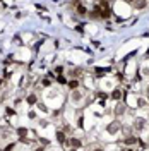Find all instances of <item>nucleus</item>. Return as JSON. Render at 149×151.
<instances>
[{
    "label": "nucleus",
    "instance_id": "nucleus-7",
    "mask_svg": "<svg viewBox=\"0 0 149 151\" xmlns=\"http://www.w3.org/2000/svg\"><path fill=\"white\" fill-rule=\"evenodd\" d=\"M77 12H79L81 16H86V7H84L82 4H77Z\"/></svg>",
    "mask_w": 149,
    "mask_h": 151
},
{
    "label": "nucleus",
    "instance_id": "nucleus-4",
    "mask_svg": "<svg viewBox=\"0 0 149 151\" xmlns=\"http://www.w3.org/2000/svg\"><path fill=\"white\" fill-rule=\"evenodd\" d=\"M122 96H123V89H122V88H115L113 93H112V98L113 100H117V101H120Z\"/></svg>",
    "mask_w": 149,
    "mask_h": 151
},
{
    "label": "nucleus",
    "instance_id": "nucleus-9",
    "mask_svg": "<svg viewBox=\"0 0 149 151\" xmlns=\"http://www.w3.org/2000/svg\"><path fill=\"white\" fill-rule=\"evenodd\" d=\"M146 94H148V96H149V84L146 86Z\"/></svg>",
    "mask_w": 149,
    "mask_h": 151
},
{
    "label": "nucleus",
    "instance_id": "nucleus-6",
    "mask_svg": "<svg viewBox=\"0 0 149 151\" xmlns=\"http://www.w3.org/2000/svg\"><path fill=\"white\" fill-rule=\"evenodd\" d=\"M17 136L22 139V141H26V137H28V129H24V127H19V129H17Z\"/></svg>",
    "mask_w": 149,
    "mask_h": 151
},
{
    "label": "nucleus",
    "instance_id": "nucleus-8",
    "mask_svg": "<svg viewBox=\"0 0 149 151\" xmlns=\"http://www.w3.org/2000/svg\"><path fill=\"white\" fill-rule=\"evenodd\" d=\"M29 119H36V113H34V112H29Z\"/></svg>",
    "mask_w": 149,
    "mask_h": 151
},
{
    "label": "nucleus",
    "instance_id": "nucleus-3",
    "mask_svg": "<svg viewBox=\"0 0 149 151\" xmlns=\"http://www.w3.org/2000/svg\"><path fill=\"white\" fill-rule=\"evenodd\" d=\"M67 88H69L70 91H74V89H79V88H81V81H79V79H70V81L67 83Z\"/></svg>",
    "mask_w": 149,
    "mask_h": 151
},
{
    "label": "nucleus",
    "instance_id": "nucleus-2",
    "mask_svg": "<svg viewBox=\"0 0 149 151\" xmlns=\"http://www.w3.org/2000/svg\"><path fill=\"white\" fill-rule=\"evenodd\" d=\"M55 136H57V141L60 142V144H65V142H67V132H65V131H62V129H58Z\"/></svg>",
    "mask_w": 149,
    "mask_h": 151
},
{
    "label": "nucleus",
    "instance_id": "nucleus-5",
    "mask_svg": "<svg viewBox=\"0 0 149 151\" xmlns=\"http://www.w3.org/2000/svg\"><path fill=\"white\" fill-rule=\"evenodd\" d=\"M36 101H38V94L36 93H31V94L26 96V103H28V105H34Z\"/></svg>",
    "mask_w": 149,
    "mask_h": 151
},
{
    "label": "nucleus",
    "instance_id": "nucleus-10",
    "mask_svg": "<svg viewBox=\"0 0 149 151\" xmlns=\"http://www.w3.org/2000/svg\"><path fill=\"white\" fill-rule=\"evenodd\" d=\"M129 151H134V150H129Z\"/></svg>",
    "mask_w": 149,
    "mask_h": 151
},
{
    "label": "nucleus",
    "instance_id": "nucleus-1",
    "mask_svg": "<svg viewBox=\"0 0 149 151\" xmlns=\"http://www.w3.org/2000/svg\"><path fill=\"white\" fill-rule=\"evenodd\" d=\"M127 112V105L123 103V101H117V105H115V117H122L123 113Z\"/></svg>",
    "mask_w": 149,
    "mask_h": 151
}]
</instances>
